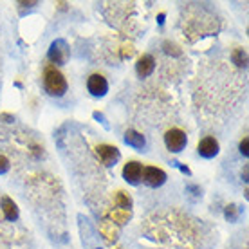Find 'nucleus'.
I'll use <instances>...</instances> for the list:
<instances>
[{"label":"nucleus","mask_w":249,"mask_h":249,"mask_svg":"<svg viewBox=\"0 0 249 249\" xmlns=\"http://www.w3.org/2000/svg\"><path fill=\"white\" fill-rule=\"evenodd\" d=\"M44 89L45 92L53 96V98H62L67 92V80H65V76L54 65H49L44 71Z\"/></svg>","instance_id":"1"},{"label":"nucleus","mask_w":249,"mask_h":249,"mask_svg":"<svg viewBox=\"0 0 249 249\" xmlns=\"http://www.w3.org/2000/svg\"><path fill=\"white\" fill-rule=\"evenodd\" d=\"M164 144H166V148H168L172 154L182 152L188 144L186 132L181 130V128H170V130H166V134H164Z\"/></svg>","instance_id":"2"},{"label":"nucleus","mask_w":249,"mask_h":249,"mask_svg":"<svg viewBox=\"0 0 249 249\" xmlns=\"http://www.w3.org/2000/svg\"><path fill=\"white\" fill-rule=\"evenodd\" d=\"M69 54H71V51H69V45L63 38L54 40V42L49 45V51H47V58H49V62L54 63V65L67 63Z\"/></svg>","instance_id":"3"},{"label":"nucleus","mask_w":249,"mask_h":249,"mask_svg":"<svg viewBox=\"0 0 249 249\" xmlns=\"http://www.w3.org/2000/svg\"><path fill=\"white\" fill-rule=\"evenodd\" d=\"M168 179L166 172L157 166H144L143 168V175H141V181L150 188H161Z\"/></svg>","instance_id":"4"},{"label":"nucleus","mask_w":249,"mask_h":249,"mask_svg":"<svg viewBox=\"0 0 249 249\" xmlns=\"http://www.w3.org/2000/svg\"><path fill=\"white\" fill-rule=\"evenodd\" d=\"M87 90L92 98H103L108 92V81L103 74L94 72L87 78Z\"/></svg>","instance_id":"5"},{"label":"nucleus","mask_w":249,"mask_h":249,"mask_svg":"<svg viewBox=\"0 0 249 249\" xmlns=\"http://www.w3.org/2000/svg\"><path fill=\"white\" fill-rule=\"evenodd\" d=\"M96 156H98V159L105 166L110 168V166L118 164V161L121 159V152H119V148L112 146V144H98L96 146Z\"/></svg>","instance_id":"6"},{"label":"nucleus","mask_w":249,"mask_h":249,"mask_svg":"<svg viewBox=\"0 0 249 249\" xmlns=\"http://www.w3.org/2000/svg\"><path fill=\"white\" fill-rule=\"evenodd\" d=\"M218 152H220V144L212 136L200 139L199 144H197V154L200 157H204V159H213L215 156H218Z\"/></svg>","instance_id":"7"},{"label":"nucleus","mask_w":249,"mask_h":249,"mask_svg":"<svg viewBox=\"0 0 249 249\" xmlns=\"http://www.w3.org/2000/svg\"><path fill=\"white\" fill-rule=\"evenodd\" d=\"M141 175H143V164L137 161H128L123 166V179L132 186H137L141 182Z\"/></svg>","instance_id":"8"},{"label":"nucleus","mask_w":249,"mask_h":249,"mask_svg":"<svg viewBox=\"0 0 249 249\" xmlns=\"http://www.w3.org/2000/svg\"><path fill=\"white\" fill-rule=\"evenodd\" d=\"M156 71V60L152 54H143V56H139L136 63V72L139 78H148L152 72Z\"/></svg>","instance_id":"9"},{"label":"nucleus","mask_w":249,"mask_h":249,"mask_svg":"<svg viewBox=\"0 0 249 249\" xmlns=\"http://www.w3.org/2000/svg\"><path fill=\"white\" fill-rule=\"evenodd\" d=\"M0 210L4 213V218L9 220V222H15V220H18L20 217V210L17 202L11 199V197H2L0 200Z\"/></svg>","instance_id":"10"},{"label":"nucleus","mask_w":249,"mask_h":249,"mask_svg":"<svg viewBox=\"0 0 249 249\" xmlns=\"http://www.w3.org/2000/svg\"><path fill=\"white\" fill-rule=\"evenodd\" d=\"M124 143L128 144V146H132V148L136 150H144L146 148V137L141 134V132L134 130V128H128V130L124 132Z\"/></svg>","instance_id":"11"},{"label":"nucleus","mask_w":249,"mask_h":249,"mask_svg":"<svg viewBox=\"0 0 249 249\" xmlns=\"http://www.w3.org/2000/svg\"><path fill=\"white\" fill-rule=\"evenodd\" d=\"M100 231H101V235L105 237L107 244H114L119 237V228L114 224V222H110L108 218H103V220H101Z\"/></svg>","instance_id":"12"},{"label":"nucleus","mask_w":249,"mask_h":249,"mask_svg":"<svg viewBox=\"0 0 249 249\" xmlns=\"http://www.w3.org/2000/svg\"><path fill=\"white\" fill-rule=\"evenodd\" d=\"M105 218H108L110 222H114V224L119 228V226H124L128 220H130L132 212H130V210H119V208H112L110 212L107 213Z\"/></svg>","instance_id":"13"},{"label":"nucleus","mask_w":249,"mask_h":249,"mask_svg":"<svg viewBox=\"0 0 249 249\" xmlns=\"http://www.w3.org/2000/svg\"><path fill=\"white\" fill-rule=\"evenodd\" d=\"M132 204H134V202H132V197L128 193L118 192L114 195V206L119 208V210H130L132 212Z\"/></svg>","instance_id":"14"},{"label":"nucleus","mask_w":249,"mask_h":249,"mask_svg":"<svg viewBox=\"0 0 249 249\" xmlns=\"http://www.w3.org/2000/svg\"><path fill=\"white\" fill-rule=\"evenodd\" d=\"M231 60L233 63L237 65V67H248V51L242 49V47H237V49L233 51V54H231Z\"/></svg>","instance_id":"15"},{"label":"nucleus","mask_w":249,"mask_h":249,"mask_svg":"<svg viewBox=\"0 0 249 249\" xmlns=\"http://www.w3.org/2000/svg\"><path fill=\"white\" fill-rule=\"evenodd\" d=\"M224 217L228 222H237L238 217H240V210L235 204H228L224 210Z\"/></svg>","instance_id":"16"},{"label":"nucleus","mask_w":249,"mask_h":249,"mask_svg":"<svg viewBox=\"0 0 249 249\" xmlns=\"http://www.w3.org/2000/svg\"><path fill=\"white\" fill-rule=\"evenodd\" d=\"M162 47H164V53H166V54L181 56V49H179V47H177L175 44H172V42H164V44H162Z\"/></svg>","instance_id":"17"},{"label":"nucleus","mask_w":249,"mask_h":249,"mask_svg":"<svg viewBox=\"0 0 249 249\" xmlns=\"http://www.w3.org/2000/svg\"><path fill=\"white\" fill-rule=\"evenodd\" d=\"M9 168H11V162H9V159H7L6 156H2L0 154V175H4L9 172Z\"/></svg>","instance_id":"18"},{"label":"nucleus","mask_w":249,"mask_h":249,"mask_svg":"<svg viewBox=\"0 0 249 249\" xmlns=\"http://www.w3.org/2000/svg\"><path fill=\"white\" fill-rule=\"evenodd\" d=\"M248 146H249V139L248 136H244L242 139H240V144H238V150H240V154H242L244 157H248Z\"/></svg>","instance_id":"19"},{"label":"nucleus","mask_w":249,"mask_h":249,"mask_svg":"<svg viewBox=\"0 0 249 249\" xmlns=\"http://www.w3.org/2000/svg\"><path fill=\"white\" fill-rule=\"evenodd\" d=\"M172 164H174L175 168H179V170H181V172H182V174H184V175H192V170L188 168V166H184V164H182V162H179V161H174V162H172Z\"/></svg>","instance_id":"20"},{"label":"nucleus","mask_w":249,"mask_h":249,"mask_svg":"<svg viewBox=\"0 0 249 249\" xmlns=\"http://www.w3.org/2000/svg\"><path fill=\"white\" fill-rule=\"evenodd\" d=\"M92 116H94V119H98V121H100V123L103 124L105 128H108V123H107V119H105V116H103V114L98 112V110H96V112H94Z\"/></svg>","instance_id":"21"},{"label":"nucleus","mask_w":249,"mask_h":249,"mask_svg":"<svg viewBox=\"0 0 249 249\" xmlns=\"http://www.w3.org/2000/svg\"><path fill=\"white\" fill-rule=\"evenodd\" d=\"M0 119L6 121V123H13V121H15V116H11V114H0Z\"/></svg>","instance_id":"22"},{"label":"nucleus","mask_w":249,"mask_h":249,"mask_svg":"<svg viewBox=\"0 0 249 249\" xmlns=\"http://www.w3.org/2000/svg\"><path fill=\"white\" fill-rule=\"evenodd\" d=\"M159 24H164V13H161V15H159Z\"/></svg>","instance_id":"23"},{"label":"nucleus","mask_w":249,"mask_h":249,"mask_svg":"<svg viewBox=\"0 0 249 249\" xmlns=\"http://www.w3.org/2000/svg\"><path fill=\"white\" fill-rule=\"evenodd\" d=\"M96 249H100V248H96Z\"/></svg>","instance_id":"24"},{"label":"nucleus","mask_w":249,"mask_h":249,"mask_svg":"<svg viewBox=\"0 0 249 249\" xmlns=\"http://www.w3.org/2000/svg\"><path fill=\"white\" fill-rule=\"evenodd\" d=\"M118 249H121V248H118Z\"/></svg>","instance_id":"25"}]
</instances>
